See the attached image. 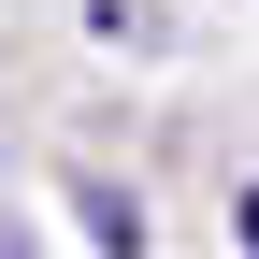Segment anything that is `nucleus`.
<instances>
[{"label":"nucleus","instance_id":"obj_1","mask_svg":"<svg viewBox=\"0 0 259 259\" xmlns=\"http://www.w3.org/2000/svg\"><path fill=\"white\" fill-rule=\"evenodd\" d=\"M245 259H259V187H245Z\"/></svg>","mask_w":259,"mask_h":259}]
</instances>
